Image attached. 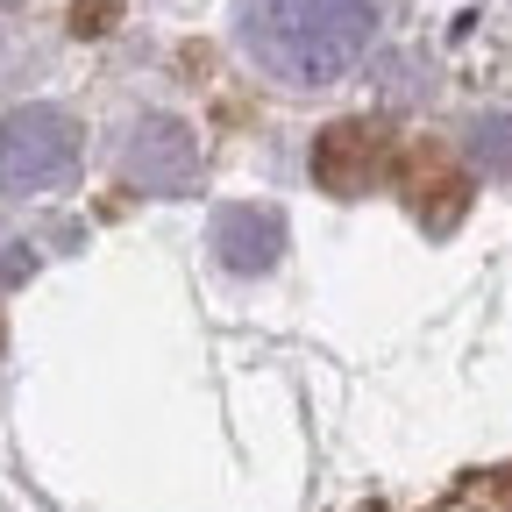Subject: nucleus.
I'll use <instances>...</instances> for the list:
<instances>
[{
	"mask_svg": "<svg viewBox=\"0 0 512 512\" xmlns=\"http://www.w3.org/2000/svg\"><path fill=\"white\" fill-rule=\"evenodd\" d=\"M384 29V0H235L228 43L278 93H335L349 86Z\"/></svg>",
	"mask_w": 512,
	"mask_h": 512,
	"instance_id": "f257e3e1",
	"label": "nucleus"
},
{
	"mask_svg": "<svg viewBox=\"0 0 512 512\" xmlns=\"http://www.w3.org/2000/svg\"><path fill=\"white\" fill-rule=\"evenodd\" d=\"M86 164V121L57 100H22L0 114V192L8 200H43L64 192Z\"/></svg>",
	"mask_w": 512,
	"mask_h": 512,
	"instance_id": "f03ea898",
	"label": "nucleus"
},
{
	"mask_svg": "<svg viewBox=\"0 0 512 512\" xmlns=\"http://www.w3.org/2000/svg\"><path fill=\"white\" fill-rule=\"evenodd\" d=\"M207 249H214V271H228V278H271L285 264V249H292V228L264 200H235V207L214 214Z\"/></svg>",
	"mask_w": 512,
	"mask_h": 512,
	"instance_id": "20e7f679",
	"label": "nucleus"
},
{
	"mask_svg": "<svg viewBox=\"0 0 512 512\" xmlns=\"http://www.w3.org/2000/svg\"><path fill=\"white\" fill-rule=\"evenodd\" d=\"M114 171L121 185H136L143 200H178L200 185L207 157L185 114H128V128L114 136Z\"/></svg>",
	"mask_w": 512,
	"mask_h": 512,
	"instance_id": "7ed1b4c3",
	"label": "nucleus"
},
{
	"mask_svg": "<svg viewBox=\"0 0 512 512\" xmlns=\"http://www.w3.org/2000/svg\"><path fill=\"white\" fill-rule=\"evenodd\" d=\"M470 150H477L491 171H512V114H484V121H470Z\"/></svg>",
	"mask_w": 512,
	"mask_h": 512,
	"instance_id": "39448f33",
	"label": "nucleus"
}]
</instances>
